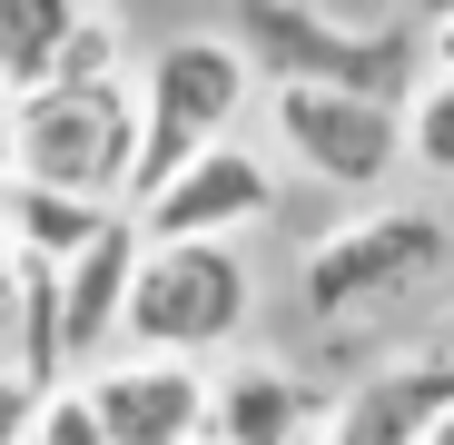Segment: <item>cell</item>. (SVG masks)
<instances>
[{"instance_id": "obj_3", "label": "cell", "mask_w": 454, "mask_h": 445, "mask_svg": "<svg viewBox=\"0 0 454 445\" xmlns=\"http://www.w3.org/2000/svg\"><path fill=\"white\" fill-rule=\"evenodd\" d=\"M247 69H267V90L296 80V90H346V99H375V109H405L425 90V30L415 20H346V11H247Z\"/></svg>"}, {"instance_id": "obj_11", "label": "cell", "mask_w": 454, "mask_h": 445, "mask_svg": "<svg viewBox=\"0 0 454 445\" xmlns=\"http://www.w3.org/2000/svg\"><path fill=\"white\" fill-rule=\"evenodd\" d=\"M129 277H138V228H129V218H109V228L59 267V346H69V386H80L90 366H109L119 317H129Z\"/></svg>"}, {"instance_id": "obj_7", "label": "cell", "mask_w": 454, "mask_h": 445, "mask_svg": "<svg viewBox=\"0 0 454 445\" xmlns=\"http://www.w3.org/2000/svg\"><path fill=\"white\" fill-rule=\"evenodd\" d=\"M267 218H277V159L227 139L198 169H178L148 208H129V228H138V248H227V238L267 228Z\"/></svg>"}, {"instance_id": "obj_19", "label": "cell", "mask_w": 454, "mask_h": 445, "mask_svg": "<svg viewBox=\"0 0 454 445\" xmlns=\"http://www.w3.org/2000/svg\"><path fill=\"white\" fill-rule=\"evenodd\" d=\"M11 119H20V99L0 90V169H11Z\"/></svg>"}, {"instance_id": "obj_14", "label": "cell", "mask_w": 454, "mask_h": 445, "mask_svg": "<svg viewBox=\"0 0 454 445\" xmlns=\"http://www.w3.org/2000/svg\"><path fill=\"white\" fill-rule=\"evenodd\" d=\"M129 80V20L119 11H80L59 40V69H50V90H109Z\"/></svg>"}, {"instance_id": "obj_16", "label": "cell", "mask_w": 454, "mask_h": 445, "mask_svg": "<svg viewBox=\"0 0 454 445\" xmlns=\"http://www.w3.org/2000/svg\"><path fill=\"white\" fill-rule=\"evenodd\" d=\"M30 445H109V435H99V416H90V396H80V386H59V396H40Z\"/></svg>"}, {"instance_id": "obj_17", "label": "cell", "mask_w": 454, "mask_h": 445, "mask_svg": "<svg viewBox=\"0 0 454 445\" xmlns=\"http://www.w3.org/2000/svg\"><path fill=\"white\" fill-rule=\"evenodd\" d=\"M30 425H40V396L0 377V445H30Z\"/></svg>"}, {"instance_id": "obj_10", "label": "cell", "mask_w": 454, "mask_h": 445, "mask_svg": "<svg viewBox=\"0 0 454 445\" xmlns=\"http://www.w3.org/2000/svg\"><path fill=\"white\" fill-rule=\"evenodd\" d=\"M336 396L296 366H227L207 377V445H326Z\"/></svg>"}, {"instance_id": "obj_8", "label": "cell", "mask_w": 454, "mask_h": 445, "mask_svg": "<svg viewBox=\"0 0 454 445\" xmlns=\"http://www.w3.org/2000/svg\"><path fill=\"white\" fill-rule=\"evenodd\" d=\"M90 416L109 445H207V377L198 366H168V356H109L80 377Z\"/></svg>"}, {"instance_id": "obj_5", "label": "cell", "mask_w": 454, "mask_h": 445, "mask_svg": "<svg viewBox=\"0 0 454 445\" xmlns=\"http://www.w3.org/2000/svg\"><path fill=\"white\" fill-rule=\"evenodd\" d=\"M257 317V267L238 248H138V277H129V317H119V346L129 356H168V366H198L227 356Z\"/></svg>"}, {"instance_id": "obj_4", "label": "cell", "mask_w": 454, "mask_h": 445, "mask_svg": "<svg viewBox=\"0 0 454 445\" xmlns=\"http://www.w3.org/2000/svg\"><path fill=\"white\" fill-rule=\"evenodd\" d=\"M0 179H30L59 188L80 208L129 218V179H138V69L109 90H40L11 119V169Z\"/></svg>"}, {"instance_id": "obj_1", "label": "cell", "mask_w": 454, "mask_h": 445, "mask_svg": "<svg viewBox=\"0 0 454 445\" xmlns=\"http://www.w3.org/2000/svg\"><path fill=\"white\" fill-rule=\"evenodd\" d=\"M444 248L454 238H444L434 208H365L296 258V307H307L317 337H365V327L405 317L444 277Z\"/></svg>"}, {"instance_id": "obj_6", "label": "cell", "mask_w": 454, "mask_h": 445, "mask_svg": "<svg viewBox=\"0 0 454 445\" xmlns=\"http://www.w3.org/2000/svg\"><path fill=\"white\" fill-rule=\"evenodd\" d=\"M267 129L286 148V169H307L326 188H386L405 169V109H375V99H346V90H296L277 80L267 90Z\"/></svg>"}, {"instance_id": "obj_12", "label": "cell", "mask_w": 454, "mask_h": 445, "mask_svg": "<svg viewBox=\"0 0 454 445\" xmlns=\"http://www.w3.org/2000/svg\"><path fill=\"white\" fill-rule=\"evenodd\" d=\"M109 228V208H80L59 188H30V179H0V238L11 258H40V267H69L90 238Z\"/></svg>"}, {"instance_id": "obj_2", "label": "cell", "mask_w": 454, "mask_h": 445, "mask_svg": "<svg viewBox=\"0 0 454 445\" xmlns=\"http://www.w3.org/2000/svg\"><path fill=\"white\" fill-rule=\"evenodd\" d=\"M247 50L227 30H178L159 60L138 69V179H129V208H148L178 169H198L207 148L238 139L247 119Z\"/></svg>"}, {"instance_id": "obj_9", "label": "cell", "mask_w": 454, "mask_h": 445, "mask_svg": "<svg viewBox=\"0 0 454 445\" xmlns=\"http://www.w3.org/2000/svg\"><path fill=\"white\" fill-rule=\"evenodd\" d=\"M454 416V356H386L375 377H356L326 416V445H425Z\"/></svg>"}, {"instance_id": "obj_20", "label": "cell", "mask_w": 454, "mask_h": 445, "mask_svg": "<svg viewBox=\"0 0 454 445\" xmlns=\"http://www.w3.org/2000/svg\"><path fill=\"white\" fill-rule=\"evenodd\" d=\"M11 277H20V258H11V238H0V317H11Z\"/></svg>"}, {"instance_id": "obj_18", "label": "cell", "mask_w": 454, "mask_h": 445, "mask_svg": "<svg viewBox=\"0 0 454 445\" xmlns=\"http://www.w3.org/2000/svg\"><path fill=\"white\" fill-rule=\"evenodd\" d=\"M425 80H454V11L425 20Z\"/></svg>"}, {"instance_id": "obj_21", "label": "cell", "mask_w": 454, "mask_h": 445, "mask_svg": "<svg viewBox=\"0 0 454 445\" xmlns=\"http://www.w3.org/2000/svg\"><path fill=\"white\" fill-rule=\"evenodd\" d=\"M425 445H454V416H444V425H434V435H425Z\"/></svg>"}, {"instance_id": "obj_15", "label": "cell", "mask_w": 454, "mask_h": 445, "mask_svg": "<svg viewBox=\"0 0 454 445\" xmlns=\"http://www.w3.org/2000/svg\"><path fill=\"white\" fill-rule=\"evenodd\" d=\"M405 159L434 169V179H454V80H425L405 99Z\"/></svg>"}, {"instance_id": "obj_13", "label": "cell", "mask_w": 454, "mask_h": 445, "mask_svg": "<svg viewBox=\"0 0 454 445\" xmlns=\"http://www.w3.org/2000/svg\"><path fill=\"white\" fill-rule=\"evenodd\" d=\"M69 20H80L69 0H0V90H11V99H40L50 90Z\"/></svg>"}]
</instances>
